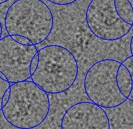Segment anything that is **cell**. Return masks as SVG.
<instances>
[{
    "instance_id": "6da1fadb",
    "label": "cell",
    "mask_w": 133,
    "mask_h": 129,
    "mask_svg": "<svg viewBox=\"0 0 133 129\" xmlns=\"http://www.w3.org/2000/svg\"><path fill=\"white\" fill-rule=\"evenodd\" d=\"M38 65L31 76L34 83L50 94L61 93L74 85L78 66L74 54L57 45L44 46L38 51Z\"/></svg>"
},
{
    "instance_id": "52a82bcc",
    "label": "cell",
    "mask_w": 133,
    "mask_h": 129,
    "mask_svg": "<svg viewBox=\"0 0 133 129\" xmlns=\"http://www.w3.org/2000/svg\"><path fill=\"white\" fill-rule=\"evenodd\" d=\"M62 129H110L109 120L102 107L81 102L70 107L64 114Z\"/></svg>"
},
{
    "instance_id": "5b68a950",
    "label": "cell",
    "mask_w": 133,
    "mask_h": 129,
    "mask_svg": "<svg viewBox=\"0 0 133 129\" xmlns=\"http://www.w3.org/2000/svg\"><path fill=\"white\" fill-rule=\"evenodd\" d=\"M86 20L89 29L95 36L108 41L122 38L133 26L118 16L115 0H92L87 9Z\"/></svg>"
},
{
    "instance_id": "8fae6325",
    "label": "cell",
    "mask_w": 133,
    "mask_h": 129,
    "mask_svg": "<svg viewBox=\"0 0 133 129\" xmlns=\"http://www.w3.org/2000/svg\"><path fill=\"white\" fill-rule=\"evenodd\" d=\"M11 37L17 43L24 45H33L29 40L26 37L19 35H12Z\"/></svg>"
},
{
    "instance_id": "9c48e42d",
    "label": "cell",
    "mask_w": 133,
    "mask_h": 129,
    "mask_svg": "<svg viewBox=\"0 0 133 129\" xmlns=\"http://www.w3.org/2000/svg\"><path fill=\"white\" fill-rule=\"evenodd\" d=\"M115 7L118 15L124 22L133 23V7L128 0H115Z\"/></svg>"
},
{
    "instance_id": "ffe728a7",
    "label": "cell",
    "mask_w": 133,
    "mask_h": 129,
    "mask_svg": "<svg viewBox=\"0 0 133 129\" xmlns=\"http://www.w3.org/2000/svg\"><path fill=\"white\" fill-rule=\"evenodd\" d=\"M129 2H130V4H131V5L133 7V0H128Z\"/></svg>"
},
{
    "instance_id": "ac0fdd59",
    "label": "cell",
    "mask_w": 133,
    "mask_h": 129,
    "mask_svg": "<svg viewBox=\"0 0 133 129\" xmlns=\"http://www.w3.org/2000/svg\"><path fill=\"white\" fill-rule=\"evenodd\" d=\"M2 24L0 21V39L2 37Z\"/></svg>"
},
{
    "instance_id": "4fadbf2b",
    "label": "cell",
    "mask_w": 133,
    "mask_h": 129,
    "mask_svg": "<svg viewBox=\"0 0 133 129\" xmlns=\"http://www.w3.org/2000/svg\"><path fill=\"white\" fill-rule=\"evenodd\" d=\"M38 52L34 56L31 60V64H30V73L32 75L34 73L35 71H36L38 65Z\"/></svg>"
},
{
    "instance_id": "d6986e66",
    "label": "cell",
    "mask_w": 133,
    "mask_h": 129,
    "mask_svg": "<svg viewBox=\"0 0 133 129\" xmlns=\"http://www.w3.org/2000/svg\"><path fill=\"white\" fill-rule=\"evenodd\" d=\"M9 0H0V5L3 4V3H5L6 2L8 1Z\"/></svg>"
},
{
    "instance_id": "ba28073f",
    "label": "cell",
    "mask_w": 133,
    "mask_h": 129,
    "mask_svg": "<svg viewBox=\"0 0 133 129\" xmlns=\"http://www.w3.org/2000/svg\"><path fill=\"white\" fill-rule=\"evenodd\" d=\"M116 81L120 91L124 96L128 98L133 90V77L122 63L117 70Z\"/></svg>"
},
{
    "instance_id": "7c38bea8",
    "label": "cell",
    "mask_w": 133,
    "mask_h": 129,
    "mask_svg": "<svg viewBox=\"0 0 133 129\" xmlns=\"http://www.w3.org/2000/svg\"><path fill=\"white\" fill-rule=\"evenodd\" d=\"M122 64L127 68L130 72L132 77H133V56L127 57Z\"/></svg>"
},
{
    "instance_id": "5bb4252c",
    "label": "cell",
    "mask_w": 133,
    "mask_h": 129,
    "mask_svg": "<svg viewBox=\"0 0 133 129\" xmlns=\"http://www.w3.org/2000/svg\"><path fill=\"white\" fill-rule=\"evenodd\" d=\"M51 3L59 5H65L74 3L77 0H48Z\"/></svg>"
},
{
    "instance_id": "8992f818",
    "label": "cell",
    "mask_w": 133,
    "mask_h": 129,
    "mask_svg": "<svg viewBox=\"0 0 133 129\" xmlns=\"http://www.w3.org/2000/svg\"><path fill=\"white\" fill-rule=\"evenodd\" d=\"M38 52L35 45H24L16 42L10 36L0 39V71L8 81L16 83L31 77L30 64Z\"/></svg>"
},
{
    "instance_id": "30bf717a",
    "label": "cell",
    "mask_w": 133,
    "mask_h": 129,
    "mask_svg": "<svg viewBox=\"0 0 133 129\" xmlns=\"http://www.w3.org/2000/svg\"><path fill=\"white\" fill-rule=\"evenodd\" d=\"M10 85L8 81L3 80L0 78V110H2V101L3 95Z\"/></svg>"
},
{
    "instance_id": "e0dca14e",
    "label": "cell",
    "mask_w": 133,
    "mask_h": 129,
    "mask_svg": "<svg viewBox=\"0 0 133 129\" xmlns=\"http://www.w3.org/2000/svg\"><path fill=\"white\" fill-rule=\"evenodd\" d=\"M0 78L1 79H3V80L8 81L7 79L6 76H5V75L1 71H0Z\"/></svg>"
},
{
    "instance_id": "277c9868",
    "label": "cell",
    "mask_w": 133,
    "mask_h": 129,
    "mask_svg": "<svg viewBox=\"0 0 133 129\" xmlns=\"http://www.w3.org/2000/svg\"><path fill=\"white\" fill-rule=\"evenodd\" d=\"M121 63L105 59L95 63L89 68L84 79L85 92L92 102L99 107H118L127 100L117 87L116 75Z\"/></svg>"
},
{
    "instance_id": "9a60e30c",
    "label": "cell",
    "mask_w": 133,
    "mask_h": 129,
    "mask_svg": "<svg viewBox=\"0 0 133 129\" xmlns=\"http://www.w3.org/2000/svg\"><path fill=\"white\" fill-rule=\"evenodd\" d=\"M10 88H9L7 90L5 91L4 95H3L2 101V107L3 108L6 105L8 101L9 100L10 97Z\"/></svg>"
},
{
    "instance_id": "3957f363",
    "label": "cell",
    "mask_w": 133,
    "mask_h": 129,
    "mask_svg": "<svg viewBox=\"0 0 133 129\" xmlns=\"http://www.w3.org/2000/svg\"><path fill=\"white\" fill-rule=\"evenodd\" d=\"M53 25L52 12L41 0H17L5 16V28L9 36H23L35 45L49 37Z\"/></svg>"
},
{
    "instance_id": "7a4b0ae2",
    "label": "cell",
    "mask_w": 133,
    "mask_h": 129,
    "mask_svg": "<svg viewBox=\"0 0 133 129\" xmlns=\"http://www.w3.org/2000/svg\"><path fill=\"white\" fill-rule=\"evenodd\" d=\"M9 100L2 110L9 123L20 129H32L41 124L50 109L48 94L34 83L25 80L10 87Z\"/></svg>"
},
{
    "instance_id": "2e32d148",
    "label": "cell",
    "mask_w": 133,
    "mask_h": 129,
    "mask_svg": "<svg viewBox=\"0 0 133 129\" xmlns=\"http://www.w3.org/2000/svg\"><path fill=\"white\" fill-rule=\"evenodd\" d=\"M130 52H131V53L132 56H133V36H132L131 39V41H130Z\"/></svg>"
}]
</instances>
